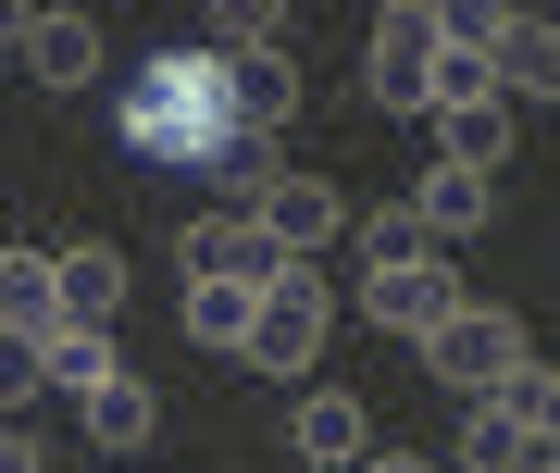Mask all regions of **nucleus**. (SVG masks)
Returning <instances> with one entry per match:
<instances>
[{
	"instance_id": "nucleus-4",
	"label": "nucleus",
	"mask_w": 560,
	"mask_h": 473,
	"mask_svg": "<svg viewBox=\"0 0 560 473\" xmlns=\"http://www.w3.org/2000/svg\"><path fill=\"white\" fill-rule=\"evenodd\" d=\"M436 13H423V0H399V13H374V62H361V88L386 100V113H423V100H436Z\"/></svg>"
},
{
	"instance_id": "nucleus-2",
	"label": "nucleus",
	"mask_w": 560,
	"mask_h": 473,
	"mask_svg": "<svg viewBox=\"0 0 560 473\" xmlns=\"http://www.w3.org/2000/svg\"><path fill=\"white\" fill-rule=\"evenodd\" d=\"M324 336H337L324 262H287V275L249 299V336H237V361H249V374H312V361H324Z\"/></svg>"
},
{
	"instance_id": "nucleus-5",
	"label": "nucleus",
	"mask_w": 560,
	"mask_h": 473,
	"mask_svg": "<svg viewBox=\"0 0 560 473\" xmlns=\"http://www.w3.org/2000/svg\"><path fill=\"white\" fill-rule=\"evenodd\" d=\"M175 262H187V287H249V299L287 275V250H275V236H261L249 212H212V224H187V236H175Z\"/></svg>"
},
{
	"instance_id": "nucleus-13",
	"label": "nucleus",
	"mask_w": 560,
	"mask_h": 473,
	"mask_svg": "<svg viewBox=\"0 0 560 473\" xmlns=\"http://www.w3.org/2000/svg\"><path fill=\"white\" fill-rule=\"evenodd\" d=\"M25 76H38V88H88V76H101V25H88V13H25Z\"/></svg>"
},
{
	"instance_id": "nucleus-25",
	"label": "nucleus",
	"mask_w": 560,
	"mask_h": 473,
	"mask_svg": "<svg viewBox=\"0 0 560 473\" xmlns=\"http://www.w3.org/2000/svg\"><path fill=\"white\" fill-rule=\"evenodd\" d=\"M0 473H38V436L25 424H0Z\"/></svg>"
},
{
	"instance_id": "nucleus-22",
	"label": "nucleus",
	"mask_w": 560,
	"mask_h": 473,
	"mask_svg": "<svg viewBox=\"0 0 560 473\" xmlns=\"http://www.w3.org/2000/svg\"><path fill=\"white\" fill-rule=\"evenodd\" d=\"M187 336L237 361V336H249V287H187Z\"/></svg>"
},
{
	"instance_id": "nucleus-14",
	"label": "nucleus",
	"mask_w": 560,
	"mask_h": 473,
	"mask_svg": "<svg viewBox=\"0 0 560 473\" xmlns=\"http://www.w3.org/2000/svg\"><path fill=\"white\" fill-rule=\"evenodd\" d=\"M287 436H300V461H312V473H349L361 449H374V424H361V399H349V387H312Z\"/></svg>"
},
{
	"instance_id": "nucleus-24",
	"label": "nucleus",
	"mask_w": 560,
	"mask_h": 473,
	"mask_svg": "<svg viewBox=\"0 0 560 473\" xmlns=\"http://www.w3.org/2000/svg\"><path fill=\"white\" fill-rule=\"evenodd\" d=\"M25 399H50V374H38V336H0V412H25Z\"/></svg>"
},
{
	"instance_id": "nucleus-27",
	"label": "nucleus",
	"mask_w": 560,
	"mask_h": 473,
	"mask_svg": "<svg viewBox=\"0 0 560 473\" xmlns=\"http://www.w3.org/2000/svg\"><path fill=\"white\" fill-rule=\"evenodd\" d=\"M13 38H25V13H13V0H0V50H13Z\"/></svg>"
},
{
	"instance_id": "nucleus-12",
	"label": "nucleus",
	"mask_w": 560,
	"mask_h": 473,
	"mask_svg": "<svg viewBox=\"0 0 560 473\" xmlns=\"http://www.w3.org/2000/svg\"><path fill=\"white\" fill-rule=\"evenodd\" d=\"M411 212H423V236H436V250H460V236L499 224V175H460V162H436V175L411 187Z\"/></svg>"
},
{
	"instance_id": "nucleus-16",
	"label": "nucleus",
	"mask_w": 560,
	"mask_h": 473,
	"mask_svg": "<svg viewBox=\"0 0 560 473\" xmlns=\"http://www.w3.org/2000/svg\"><path fill=\"white\" fill-rule=\"evenodd\" d=\"M75 412H88V436H101V449H113V461H138V449H150V424H162L138 374H101V387H88V399H75Z\"/></svg>"
},
{
	"instance_id": "nucleus-17",
	"label": "nucleus",
	"mask_w": 560,
	"mask_h": 473,
	"mask_svg": "<svg viewBox=\"0 0 560 473\" xmlns=\"http://www.w3.org/2000/svg\"><path fill=\"white\" fill-rule=\"evenodd\" d=\"M436 138H448L460 175H499V162H511V100H448V113H436Z\"/></svg>"
},
{
	"instance_id": "nucleus-1",
	"label": "nucleus",
	"mask_w": 560,
	"mask_h": 473,
	"mask_svg": "<svg viewBox=\"0 0 560 473\" xmlns=\"http://www.w3.org/2000/svg\"><path fill=\"white\" fill-rule=\"evenodd\" d=\"M224 138H237V125H224V62L212 50H150L138 76H125V150H138L150 175H200Z\"/></svg>"
},
{
	"instance_id": "nucleus-6",
	"label": "nucleus",
	"mask_w": 560,
	"mask_h": 473,
	"mask_svg": "<svg viewBox=\"0 0 560 473\" xmlns=\"http://www.w3.org/2000/svg\"><path fill=\"white\" fill-rule=\"evenodd\" d=\"M474 62H486V88H499V100H523V113H548V100H560V38H548V13H499Z\"/></svg>"
},
{
	"instance_id": "nucleus-18",
	"label": "nucleus",
	"mask_w": 560,
	"mask_h": 473,
	"mask_svg": "<svg viewBox=\"0 0 560 473\" xmlns=\"http://www.w3.org/2000/svg\"><path fill=\"white\" fill-rule=\"evenodd\" d=\"M349 250H361V275H399V262H423L436 236H423L411 199H386V212H361V224H349Z\"/></svg>"
},
{
	"instance_id": "nucleus-21",
	"label": "nucleus",
	"mask_w": 560,
	"mask_h": 473,
	"mask_svg": "<svg viewBox=\"0 0 560 473\" xmlns=\"http://www.w3.org/2000/svg\"><path fill=\"white\" fill-rule=\"evenodd\" d=\"M249 50H287L275 0H224V13H212V62H249Z\"/></svg>"
},
{
	"instance_id": "nucleus-20",
	"label": "nucleus",
	"mask_w": 560,
	"mask_h": 473,
	"mask_svg": "<svg viewBox=\"0 0 560 473\" xmlns=\"http://www.w3.org/2000/svg\"><path fill=\"white\" fill-rule=\"evenodd\" d=\"M38 374H50L62 399H88V387H101V374H125V361H113V336H75V324H62L50 349H38Z\"/></svg>"
},
{
	"instance_id": "nucleus-7",
	"label": "nucleus",
	"mask_w": 560,
	"mask_h": 473,
	"mask_svg": "<svg viewBox=\"0 0 560 473\" xmlns=\"http://www.w3.org/2000/svg\"><path fill=\"white\" fill-rule=\"evenodd\" d=\"M249 224L275 236L287 262H324V250L349 236V199L324 187V175H275V187H261V212H249Z\"/></svg>"
},
{
	"instance_id": "nucleus-15",
	"label": "nucleus",
	"mask_w": 560,
	"mask_h": 473,
	"mask_svg": "<svg viewBox=\"0 0 560 473\" xmlns=\"http://www.w3.org/2000/svg\"><path fill=\"white\" fill-rule=\"evenodd\" d=\"M0 336H62V287H50V250H0Z\"/></svg>"
},
{
	"instance_id": "nucleus-10",
	"label": "nucleus",
	"mask_w": 560,
	"mask_h": 473,
	"mask_svg": "<svg viewBox=\"0 0 560 473\" xmlns=\"http://www.w3.org/2000/svg\"><path fill=\"white\" fill-rule=\"evenodd\" d=\"M448 473H560V436H523L499 399H474V412H460V461Z\"/></svg>"
},
{
	"instance_id": "nucleus-3",
	"label": "nucleus",
	"mask_w": 560,
	"mask_h": 473,
	"mask_svg": "<svg viewBox=\"0 0 560 473\" xmlns=\"http://www.w3.org/2000/svg\"><path fill=\"white\" fill-rule=\"evenodd\" d=\"M523 361V324L511 312H486V299H460V312L423 336V374L436 387H460V399H499V374Z\"/></svg>"
},
{
	"instance_id": "nucleus-8",
	"label": "nucleus",
	"mask_w": 560,
	"mask_h": 473,
	"mask_svg": "<svg viewBox=\"0 0 560 473\" xmlns=\"http://www.w3.org/2000/svg\"><path fill=\"white\" fill-rule=\"evenodd\" d=\"M361 312H374L386 336H436V324L460 312V275L423 250V262H399V275H361Z\"/></svg>"
},
{
	"instance_id": "nucleus-9",
	"label": "nucleus",
	"mask_w": 560,
	"mask_h": 473,
	"mask_svg": "<svg viewBox=\"0 0 560 473\" xmlns=\"http://www.w3.org/2000/svg\"><path fill=\"white\" fill-rule=\"evenodd\" d=\"M50 287H62V324L75 336H113V312H125V250H50Z\"/></svg>"
},
{
	"instance_id": "nucleus-11",
	"label": "nucleus",
	"mask_w": 560,
	"mask_h": 473,
	"mask_svg": "<svg viewBox=\"0 0 560 473\" xmlns=\"http://www.w3.org/2000/svg\"><path fill=\"white\" fill-rule=\"evenodd\" d=\"M287 113H300V62H287V50L224 62V125H237V138H275Z\"/></svg>"
},
{
	"instance_id": "nucleus-19",
	"label": "nucleus",
	"mask_w": 560,
	"mask_h": 473,
	"mask_svg": "<svg viewBox=\"0 0 560 473\" xmlns=\"http://www.w3.org/2000/svg\"><path fill=\"white\" fill-rule=\"evenodd\" d=\"M200 175L224 187V212H261V187H275V175H287V150H275V138H224V150L200 162Z\"/></svg>"
},
{
	"instance_id": "nucleus-26",
	"label": "nucleus",
	"mask_w": 560,
	"mask_h": 473,
	"mask_svg": "<svg viewBox=\"0 0 560 473\" xmlns=\"http://www.w3.org/2000/svg\"><path fill=\"white\" fill-rule=\"evenodd\" d=\"M349 473H436V461H411V449H361Z\"/></svg>"
},
{
	"instance_id": "nucleus-23",
	"label": "nucleus",
	"mask_w": 560,
	"mask_h": 473,
	"mask_svg": "<svg viewBox=\"0 0 560 473\" xmlns=\"http://www.w3.org/2000/svg\"><path fill=\"white\" fill-rule=\"evenodd\" d=\"M499 412H511L523 436H548V412H560V374H548V361H536V349H523V361H511V374H499Z\"/></svg>"
}]
</instances>
